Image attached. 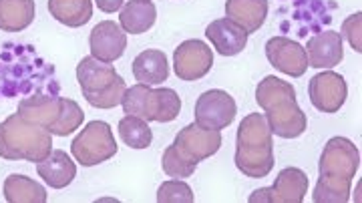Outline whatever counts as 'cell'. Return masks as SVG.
<instances>
[{"label":"cell","instance_id":"cell-29","mask_svg":"<svg viewBox=\"0 0 362 203\" xmlns=\"http://www.w3.org/2000/svg\"><path fill=\"white\" fill-rule=\"evenodd\" d=\"M157 202L159 203H194L195 195L192 187L180 181V179H171L161 183V187L157 191Z\"/></svg>","mask_w":362,"mask_h":203},{"label":"cell","instance_id":"cell-6","mask_svg":"<svg viewBox=\"0 0 362 203\" xmlns=\"http://www.w3.org/2000/svg\"><path fill=\"white\" fill-rule=\"evenodd\" d=\"M71 151L75 161L83 167H93L109 161L117 153V141L113 137V129L105 121H90L85 129H81Z\"/></svg>","mask_w":362,"mask_h":203},{"label":"cell","instance_id":"cell-28","mask_svg":"<svg viewBox=\"0 0 362 203\" xmlns=\"http://www.w3.org/2000/svg\"><path fill=\"white\" fill-rule=\"evenodd\" d=\"M156 93H157L156 121L157 123H169V121H173L181 111L180 95H177L173 89H168V87L156 89Z\"/></svg>","mask_w":362,"mask_h":203},{"label":"cell","instance_id":"cell-30","mask_svg":"<svg viewBox=\"0 0 362 203\" xmlns=\"http://www.w3.org/2000/svg\"><path fill=\"white\" fill-rule=\"evenodd\" d=\"M362 14L356 13L352 14L350 18L344 21V25H342V33H340V37H344L350 42V47L354 49L356 52L362 51V42H361V18Z\"/></svg>","mask_w":362,"mask_h":203},{"label":"cell","instance_id":"cell-22","mask_svg":"<svg viewBox=\"0 0 362 203\" xmlns=\"http://www.w3.org/2000/svg\"><path fill=\"white\" fill-rule=\"evenodd\" d=\"M123 111L125 115H133L139 117L143 121H156V109H157V93L156 89H151L149 85H133L125 91L123 95Z\"/></svg>","mask_w":362,"mask_h":203},{"label":"cell","instance_id":"cell-4","mask_svg":"<svg viewBox=\"0 0 362 203\" xmlns=\"http://www.w3.org/2000/svg\"><path fill=\"white\" fill-rule=\"evenodd\" d=\"M52 151V135L18 113L0 123V157L6 161L39 163Z\"/></svg>","mask_w":362,"mask_h":203},{"label":"cell","instance_id":"cell-20","mask_svg":"<svg viewBox=\"0 0 362 203\" xmlns=\"http://www.w3.org/2000/svg\"><path fill=\"white\" fill-rule=\"evenodd\" d=\"M226 16L247 35L256 33L268 16V0H226Z\"/></svg>","mask_w":362,"mask_h":203},{"label":"cell","instance_id":"cell-26","mask_svg":"<svg viewBox=\"0 0 362 203\" xmlns=\"http://www.w3.org/2000/svg\"><path fill=\"white\" fill-rule=\"evenodd\" d=\"M85 121V111L81 109V105L75 103L73 99H65L63 97V107H61V115L57 119V123L51 127V135L57 137H66L71 133H75L81 123Z\"/></svg>","mask_w":362,"mask_h":203},{"label":"cell","instance_id":"cell-12","mask_svg":"<svg viewBox=\"0 0 362 203\" xmlns=\"http://www.w3.org/2000/svg\"><path fill=\"white\" fill-rule=\"evenodd\" d=\"M266 57L274 69L288 76H302L308 69V57L306 49L286 37H274L266 42Z\"/></svg>","mask_w":362,"mask_h":203},{"label":"cell","instance_id":"cell-19","mask_svg":"<svg viewBox=\"0 0 362 203\" xmlns=\"http://www.w3.org/2000/svg\"><path fill=\"white\" fill-rule=\"evenodd\" d=\"M133 75L135 81L141 85H149V87L161 85L169 76L168 54L156 49L139 52L133 61Z\"/></svg>","mask_w":362,"mask_h":203},{"label":"cell","instance_id":"cell-11","mask_svg":"<svg viewBox=\"0 0 362 203\" xmlns=\"http://www.w3.org/2000/svg\"><path fill=\"white\" fill-rule=\"evenodd\" d=\"M312 105L322 113H338L340 107L346 101L349 87L344 76L334 71H324L310 79L308 85Z\"/></svg>","mask_w":362,"mask_h":203},{"label":"cell","instance_id":"cell-2","mask_svg":"<svg viewBox=\"0 0 362 203\" xmlns=\"http://www.w3.org/2000/svg\"><path fill=\"white\" fill-rule=\"evenodd\" d=\"M256 101L264 111L272 135L296 139L308 127L306 113L296 103V89L288 81L274 75L266 76L256 87Z\"/></svg>","mask_w":362,"mask_h":203},{"label":"cell","instance_id":"cell-15","mask_svg":"<svg viewBox=\"0 0 362 203\" xmlns=\"http://www.w3.org/2000/svg\"><path fill=\"white\" fill-rule=\"evenodd\" d=\"M306 57H308V66H314V69H332L340 64L344 57L340 33L324 30L316 37H312L306 45Z\"/></svg>","mask_w":362,"mask_h":203},{"label":"cell","instance_id":"cell-24","mask_svg":"<svg viewBox=\"0 0 362 203\" xmlns=\"http://www.w3.org/2000/svg\"><path fill=\"white\" fill-rule=\"evenodd\" d=\"M4 199L8 203H45L47 202V190L39 181L26 178V175H8L4 179Z\"/></svg>","mask_w":362,"mask_h":203},{"label":"cell","instance_id":"cell-25","mask_svg":"<svg viewBox=\"0 0 362 203\" xmlns=\"http://www.w3.org/2000/svg\"><path fill=\"white\" fill-rule=\"evenodd\" d=\"M119 135L131 149H147L153 141V133L147 125V121L133 115H125L119 121Z\"/></svg>","mask_w":362,"mask_h":203},{"label":"cell","instance_id":"cell-21","mask_svg":"<svg viewBox=\"0 0 362 203\" xmlns=\"http://www.w3.org/2000/svg\"><path fill=\"white\" fill-rule=\"evenodd\" d=\"M35 0H0V30H25L35 21Z\"/></svg>","mask_w":362,"mask_h":203},{"label":"cell","instance_id":"cell-17","mask_svg":"<svg viewBox=\"0 0 362 203\" xmlns=\"http://www.w3.org/2000/svg\"><path fill=\"white\" fill-rule=\"evenodd\" d=\"M37 173L52 190H63L73 179L77 178L75 161L61 149L51 151L42 161L37 163Z\"/></svg>","mask_w":362,"mask_h":203},{"label":"cell","instance_id":"cell-5","mask_svg":"<svg viewBox=\"0 0 362 203\" xmlns=\"http://www.w3.org/2000/svg\"><path fill=\"white\" fill-rule=\"evenodd\" d=\"M77 81L85 101L97 109H113L121 105L127 85L117 75L111 63L97 61L95 57H85L77 64Z\"/></svg>","mask_w":362,"mask_h":203},{"label":"cell","instance_id":"cell-7","mask_svg":"<svg viewBox=\"0 0 362 203\" xmlns=\"http://www.w3.org/2000/svg\"><path fill=\"white\" fill-rule=\"evenodd\" d=\"M308 191V175L298 169L288 167L278 173V178L270 187H262L250 195V203H300Z\"/></svg>","mask_w":362,"mask_h":203},{"label":"cell","instance_id":"cell-18","mask_svg":"<svg viewBox=\"0 0 362 203\" xmlns=\"http://www.w3.org/2000/svg\"><path fill=\"white\" fill-rule=\"evenodd\" d=\"M157 21V8L153 0H129L121 6L119 26L129 35L147 33Z\"/></svg>","mask_w":362,"mask_h":203},{"label":"cell","instance_id":"cell-27","mask_svg":"<svg viewBox=\"0 0 362 203\" xmlns=\"http://www.w3.org/2000/svg\"><path fill=\"white\" fill-rule=\"evenodd\" d=\"M161 163H163V171H165V175H169V178H173V179L192 178V175L195 173V169H197V163H195V161H189V159H185V157L175 149V145H169L168 149H165Z\"/></svg>","mask_w":362,"mask_h":203},{"label":"cell","instance_id":"cell-16","mask_svg":"<svg viewBox=\"0 0 362 203\" xmlns=\"http://www.w3.org/2000/svg\"><path fill=\"white\" fill-rule=\"evenodd\" d=\"M63 107V97H52V95H33L18 103V115L39 125V127L51 131L57 123Z\"/></svg>","mask_w":362,"mask_h":203},{"label":"cell","instance_id":"cell-23","mask_svg":"<svg viewBox=\"0 0 362 203\" xmlns=\"http://www.w3.org/2000/svg\"><path fill=\"white\" fill-rule=\"evenodd\" d=\"M49 13L61 25L78 28L93 18V0H49Z\"/></svg>","mask_w":362,"mask_h":203},{"label":"cell","instance_id":"cell-9","mask_svg":"<svg viewBox=\"0 0 362 203\" xmlns=\"http://www.w3.org/2000/svg\"><path fill=\"white\" fill-rule=\"evenodd\" d=\"M214 66V51L204 40H185L173 52V71L181 81H199Z\"/></svg>","mask_w":362,"mask_h":203},{"label":"cell","instance_id":"cell-10","mask_svg":"<svg viewBox=\"0 0 362 203\" xmlns=\"http://www.w3.org/2000/svg\"><path fill=\"white\" fill-rule=\"evenodd\" d=\"M173 145L185 159L199 163L220 151L221 133L218 129H206L197 123H192L181 129Z\"/></svg>","mask_w":362,"mask_h":203},{"label":"cell","instance_id":"cell-3","mask_svg":"<svg viewBox=\"0 0 362 203\" xmlns=\"http://www.w3.org/2000/svg\"><path fill=\"white\" fill-rule=\"evenodd\" d=\"M274 135L266 117L252 113L242 119L235 137V167L252 179L268 178L274 169Z\"/></svg>","mask_w":362,"mask_h":203},{"label":"cell","instance_id":"cell-14","mask_svg":"<svg viewBox=\"0 0 362 203\" xmlns=\"http://www.w3.org/2000/svg\"><path fill=\"white\" fill-rule=\"evenodd\" d=\"M206 37L209 38L211 47L220 52L221 57H233L246 49L247 33L238 25L226 18H218L214 23H209L206 28Z\"/></svg>","mask_w":362,"mask_h":203},{"label":"cell","instance_id":"cell-1","mask_svg":"<svg viewBox=\"0 0 362 203\" xmlns=\"http://www.w3.org/2000/svg\"><path fill=\"white\" fill-rule=\"evenodd\" d=\"M361 169V151L346 137H332L324 145L318 163V183L312 199L316 203H346L352 179Z\"/></svg>","mask_w":362,"mask_h":203},{"label":"cell","instance_id":"cell-31","mask_svg":"<svg viewBox=\"0 0 362 203\" xmlns=\"http://www.w3.org/2000/svg\"><path fill=\"white\" fill-rule=\"evenodd\" d=\"M97 2V8L103 11V13H117L121 11V6L125 4V0H95Z\"/></svg>","mask_w":362,"mask_h":203},{"label":"cell","instance_id":"cell-8","mask_svg":"<svg viewBox=\"0 0 362 203\" xmlns=\"http://www.w3.org/2000/svg\"><path fill=\"white\" fill-rule=\"evenodd\" d=\"M238 113V105L230 93L221 89L206 91L195 103V123L206 129L230 127Z\"/></svg>","mask_w":362,"mask_h":203},{"label":"cell","instance_id":"cell-13","mask_svg":"<svg viewBox=\"0 0 362 203\" xmlns=\"http://www.w3.org/2000/svg\"><path fill=\"white\" fill-rule=\"evenodd\" d=\"M90 57L103 63H113L127 49V33L113 21H103L90 30Z\"/></svg>","mask_w":362,"mask_h":203}]
</instances>
